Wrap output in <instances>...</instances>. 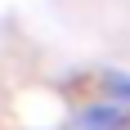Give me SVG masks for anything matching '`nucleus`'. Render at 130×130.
<instances>
[{
  "label": "nucleus",
  "instance_id": "f257e3e1",
  "mask_svg": "<svg viewBox=\"0 0 130 130\" xmlns=\"http://www.w3.org/2000/svg\"><path fill=\"white\" fill-rule=\"evenodd\" d=\"M76 130H130V108L117 99H99V103H85L76 117Z\"/></svg>",
  "mask_w": 130,
  "mask_h": 130
},
{
  "label": "nucleus",
  "instance_id": "f03ea898",
  "mask_svg": "<svg viewBox=\"0 0 130 130\" xmlns=\"http://www.w3.org/2000/svg\"><path fill=\"white\" fill-rule=\"evenodd\" d=\"M99 85H103V99H117L130 108V72H103Z\"/></svg>",
  "mask_w": 130,
  "mask_h": 130
}]
</instances>
